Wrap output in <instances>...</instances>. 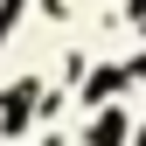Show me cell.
Masks as SVG:
<instances>
[{
  "instance_id": "obj_1",
  "label": "cell",
  "mask_w": 146,
  "mask_h": 146,
  "mask_svg": "<svg viewBox=\"0 0 146 146\" xmlns=\"http://www.w3.org/2000/svg\"><path fill=\"white\" fill-rule=\"evenodd\" d=\"M118 132H125V125H118V118H104L98 132H90V146H118Z\"/></svg>"
}]
</instances>
